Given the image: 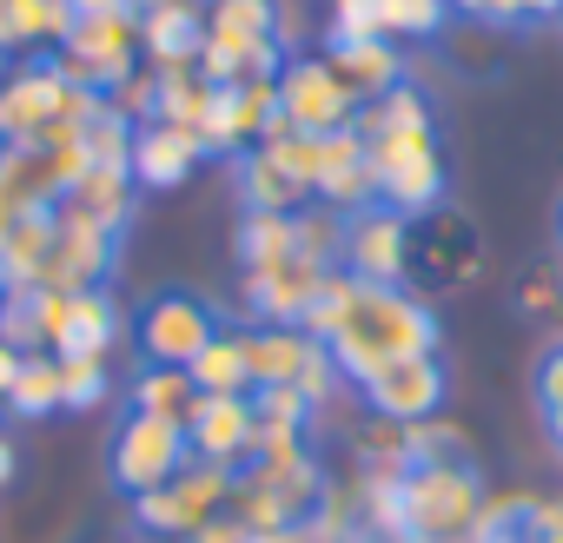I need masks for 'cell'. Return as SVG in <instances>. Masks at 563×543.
Listing matches in <instances>:
<instances>
[{
    "label": "cell",
    "mask_w": 563,
    "mask_h": 543,
    "mask_svg": "<svg viewBox=\"0 0 563 543\" xmlns=\"http://www.w3.org/2000/svg\"><path fill=\"white\" fill-rule=\"evenodd\" d=\"M556 239H563V212H556Z\"/></svg>",
    "instance_id": "681fc988"
},
{
    "label": "cell",
    "mask_w": 563,
    "mask_h": 543,
    "mask_svg": "<svg viewBox=\"0 0 563 543\" xmlns=\"http://www.w3.org/2000/svg\"><path fill=\"white\" fill-rule=\"evenodd\" d=\"M358 398L391 424H431L451 398V372H444L438 352H411V358H391L385 372H372L358 385Z\"/></svg>",
    "instance_id": "8fae6325"
},
{
    "label": "cell",
    "mask_w": 563,
    "mask_h": 543,
    "mask_svg": "<svg viewBox=\"0 0 563 543\" xmlns=\"http://www.w3.org/2000/svg\"><path fill=\"white\" fill-rule=\"evenodd\" d=\"M325 352L339 365V378L358 391L372 372H385L391 358H411V352H438V312L405 292V286H358L345 292V312L339 325L325 332Z\"/></svg>",
    "instance_id": "7a4b0ae2"
},
{
    "label": "cell",
    "mask_w": 563,
    "mask_h": 543,
    "mask_svg": "<svg viewBox=\"0 0 563 543\" xmlns=\"http://www.w3.org/2000/svg\"><path fill=\"white\" fill-rule=\"evenodd\" d=\"M113 252L120 239L74 219V212H54V252H47V272H41V286L34 292H87L100 286L107 272H113Z\"/></svg>",
    "instance_id": "5bb4252c"
},
{
    "label": "cell",
    "mask_w": 563,
    "mask_h": 543,
    "mask_svg": "<svg viewBox=\"0 0 563 543\" xmlns=\"http://www.w3.org/2000/svg\"><path fill=\"white\" fill-rule=\"evenodd\" d=\"M537 405H543V411H556V405H563V345L537 365Z\"/></svg>",
    "instance_id": "ab89813d"
},
{
    "label": "cell",
    "mask_w": 563,
    "mask_h": 543,
    "mask_svg": "<svg viewBox=\"0 0 563 543\" xmlns=\"http://www.w3.org/2000/svg\"><path fill=\"white\" fill-rule=\"evenodd\" d=\"M278 67H286V54H278V0H206L199 74L212 87L278 80Z\"/></svg>",
    "instance_id": "277c9868"
},
{
    "label": "cell",
    "mask_w": 563,
    "mask_h": 543,
    "mask_svg": "<svg viewBox=\"0 0 563 543\" xmlns=\"http://www.w3.org/2000/svg\"><path fill=\"white\" fill-rule=\"evenodd\" d=\"M8 21H14V47L41 54L74 34V0H8Z\"/></svg>",
    "instance_id": "83f0119b"
},
{
    "label": "cell",
    "mask_w": 563,
    "mask_h": 543,
    "mask_svg": "<svg viewBox=\"0 0 563 543\" xmlns=\"http://www.w3.org/2000/svg\"><path fill=\"white\" fill-rule=\"evenodd\" d=\"M206 47V0H173V8H140V67L146 74H186Z\"/></svg>",
    "instance_id": "e0dca14e"
},
{
    "label": "cell",
    "mask_w": 563,
    "mask_h": 543,
    "mask_svg": "<svg viewBox=\"0 0 563 543\" xmlns=\"http://www.w3.org/2000/svg\"><path fill=\"white\" fill-rule=\"evenodd\" d=\"M339 245H345V219L332 206H306L292 212V252L319 272H339Z\"/></svg>",
    "instance_id": "d6a6232c"
},
{
    "label": "cell",
    "mask_w": 563,
    "mask_h": 543,
    "mask_svg": "<svg viewBox=\"0 0 563 543\" xmlns=\"http://www.w3.org/2000/svg\"><path fill=\"white\" fill-rule=\"evenodd\" d=\"M14 372H21V352L0 339V398H8V385H14Z\"/></svg>",
    "instance_id": "ee69618b"
},
{
    "label": "cell",
    "mask_w": 563,
    "mask_h": 543,
    "mask_svg": "<svg viewBox=\"0 0 563 543\" xmlns=\"http://www.w3.org/2000/svg\"><path fill=\"white\" fill-rule=\"evenodd\" d=\"M278 126V80H252V87H212V107H206V153H252L265 146V133Z\"/></svg>",
    "instance_id": "4fadbf2b"
},
{
    "label": "cell",
    "mask_w": 563,
    "mask_h": 543,
    "mask_svg": "<svg viewBox=\"0 0 563 543\" xmlns=\"http://www.w3.org/2000/svg\"><path fill=\"white\" fill-rule=\"evenodd\" d=\"M54 212H60V206L27 212V219L14 225V239L0 245V272H8V292H34V286H41L47 252H54Z\"/></svg>",
    "instance_id": "4316f807"
},
{
    "label": "cell",
    "mask_w": 563,
    "mask_h": 543,
    "mask_svg": "<svg viewBox=\"0 0 563 543\" xmlns=\"http://www.w3.org/2000/svg\"><path fill=\"white\" fill-rule=\"evenodd\" d=\"M14 470H21V451H14V437H8V431H0V490L14 484Z\"/></svg>",
    "instance_id": "b9f144b4"
},
{
    "label": "cell",
    "mask_w": 563,
    "mask_h": 543,
    "mask_svg": "<svg viewBox=\"0 0 563 543\" xmlns=\"http://www.w3.org/2000/svg\"><path fill=\"white\" fill-rule=\"evenodd\" d=\"M391 510L411 536L424 543H451L477 523V477L457 464V457H418L398 490H391Z\"/></svg>",
    "instance_id": "5b68a950"
},
{
    "label": "cell",
    "mask_w": 563,
    "mask_h": 543,
    "mask_svg": "<svg viewBox=\"0 0 563 543\" xmlns=\"http://www.w3.org/2000/svg\"><path fill=\"white\" fill-rule=\"evenodd\" d=\"M319 279H325V272H319V265H306V258L292 252L286 265L239 272V299H245L252 325H299V319H306V306H312V292H319Z\"/></svg>",
    "instance_id": "d6986e66"
},
{
    "label": "cell",
    "mask_w": 563,
    "mask_h": 543,
    "mask_svg": "<svg viewBox=\"0 0 563 543\" xmlns=\"http://www.w3.org/2000/svg\"><path fill=\"white\" fill-rule=\"evenodd\" d=\"M339 272L358 286H405L411 272V219L391 206H365L345 219V245H339Z\"/></svg>",
    "instance_id": "9c48e42d"
},
{
    "label": "cell",
    "mask_w": 563,
    "mask_h": 543,
    "mask_svg": "<svg viewBox=\"0 0 563 543\" xmlns=\"http://www.w3.org/2000/svg\"><path fill=\"white\" fill-rule=\"evenodd\" d=\"M133 8H173V0H133Z\"/></svg>",
    "instance_id": "7dc6e473"
},
{
    "label": "cell",
    "mask_w": 563,
    "mask_h": 543,
    "mask_svg": "<svg viewBox=\"0 0 563 543\" xmlns=\"http://www.w3.org/2000/svg\"><path fill=\"white\" fill-rule=\"evenodd\" d=\"M312 358H319V339L299 332V325H252L245 332V378H252V391H272V385L299 391Z\"/></svg>",
    "instance_id": "ffe728a7"
},
{
    "label": "cell",
    "mask_w": 563,
    "mask_h": 543,
    "mask_svg": "<svg viewBox=\"0 0 563 543\" xmlns=\"http://www.w3.org/2000/svg\"><path fill=\"white\" fill-rule=\"evenodd\" d=\"M543 431H550V444L563 451V405H556V411H543Z\"/></svg>",
    "instance_id": "bcb514c9"
},
{
    "label": "cell",
    "mask_w": 563,
    "mask_h": 543,
    "mask_svg": "<svg viewBox=\"0 0 563 543\" xmlns=\"http://www.w3.org/2000/svg\"><path fill=\"white\" fill-rule=\"evenodd\" d=\"M0 299H8V272H0Z\"/></svg>",
    "instance_id": "c3c4849f"
},
{
    "label": "cell",
    "mask_w": 563,
    "mask_h": 543,
    "mask_svg": "<svg viewBox=\"0 0 563 543\" xmlns=\"http://www.w3.org/2000/svg\"><path fill=\"white\" fill-rule=\"evenodd\" d=\"M54 67L74 87H93V93H113L120 80H133L140 74V8H126V14H80L74 34L54 47Z\"/></svg>",
    "instance_id": "8992f818"
},
{
    "label": "cell",
    "mask_w": 563,
    "mask_h": 543,
    "mask_svg": "<svg viewBox=\"0 0 563 543\" xmlns=\"http://www.w3.org/2000/svg\"><path fill=\"white\" fill-rule=\"evenodd\" d=\"M186 378H192L199 398H252V378H245V332H225V325H219V339L186 365Z\"/></svg>",
    "instance_id": "d4e9b609"
},
{
    "label": "cell",
    "mask_w": 563,
    "mask_h": 543,
    "mask_svg": "<svg viewBox=\"0 0 563 543\" xmlns=\"http://www.w3.org/2000/svg\"><path fill=\"white\" fill-rule=\"evenodd\" d=\"M0 54H21L14 47V21H8V0H0Z\"/></svg>",
    "instance_id": "f6af8a7d"
},
{
    "label": "cell",
    "mask_w": 563,
    "mask_h": 543,
    "mask_svg": "<svg viewBox=\"0 0 563 543\" xmlns=\"http://www.w3.org/2000/svg\"><path fill=\"white\" fill-rule=\"evenodd\" d=\"M239 192H245V212H286V219H292V212L319 206V192H312L306 179H292L265 146L239 153Z\"/></svg>",
    "instance_id": "cb8c5ba5"
},
{
    "label": "cell",
    "mask_w": 563,
    "mask_h": 543,
    "mask_svg": "<svg viewBox=\"0 0 563 543\" xmlns=\"http://www.w3.org/2000/svg\"><path fill=\"white\" fill-rule=\"evenodd\" d=\"M133 206H140V186H133L126 173H107V166H87L80 186L60 199V212H74V219H87V225H100V232H113V239L133 225Z\"/></svg>",
    "instance_id": "603a6c76"
},
{
    "label": "cell",
    "mask_w": 563,
    "mask_h": 543,
    "mask_svg": "<svg viewBox=\"0 0 563 543\" xmlns=\"http://www.w3.org/2000/svg\"><path fill=\"white\" fill-rule=\"evenodd\" d=\"M126 405H133L140 418L186 424V418H192V405H199V391H192V378H186L179 365H140V372H133V385H126Z\"/></svg>",
    "instance_id": "484cf974"
},
{
    "label": "cell",
    "mask_w": 563,
    "mask_h": 543,
    "mask_svg": "<svg viewBox=\"0 0 563 543\" xmlns=\"http://www.w3.org/2000/svg\"><path fill=\"white\" fill-rule=\"evenodd\" d=\"M352 133L365 140V159H372V186H378V206L418 219L444 199V153H438V133H431V100L418 87H391L378 100L358 107Z\"/></svg>",
    "instance_id": "6da1fadb"
},
{
    "label": "cell",
    "mask_w": 563,
    "mask_h": 543,
    "mask_svg": "<svg viewBox=\"0 0 563 543\" xmlns=\"http://www.w3.org/2000/svg\"><path fill=\"white\" fill-rule=\"evenodd\" d=\"M206 107H212V80H206L199 67H186V74H159V107H153V120L199 133V126H206Z\"/></svg>",
    "instance_id": "1f68e13d"
},
{
    "label": "cell",
    "mask_w": 563,
    "mask_h": 543,
    "mask_svg": "<svg viewBox=\"0 0 563 543\" xmlns=\"http://www.w3.org/2000/svg\"><path fill=\"white\" fill-rule=\"evenodd\" d=\"M120 306L107 286H87V292H60V319H54V339L47 352L54 358H113L120 345Z\"/></svg>",
    "instance_id": "ac0fdd59"
},
{
    "label": "cell",
    "mask_w": 563,
    "mask_h": 543,
    "mask_svg": "<svg viewBox=\"0 0 563 543\" xmlns=\"http://www.w3.org/2000/svg\"><path fill=\"white\" fill-rule=\"evenodd\" d=\"M27 212H47V206H34V199H27V186L14 179V166H8V153H0V245H8V239H14V225H21Z\"/></svg>",
    "instance_id": "8d00e7d4"
},
{
    "label": "cell",
    "mask_w": 563,
    "mask_h": 543,
    "mask_svg": "<svg viewBox=\"0 0 563 543\" xmlns=\"http://www.w3.org/2000/svg\"><path fill=\"white\" fill-rule=\"evenodd\" d=\"M319 206H332L339 219L378 206V186H372V159H365V140L345 126V133H325V179H319Z\"/></svg>",
    "instance_id": "7402d4cb"
},
{
    "label": "cell",
    "mask_w": 563,
    "mask_h": 543,
    "mask_svg": "<svg viewBox=\"0 0 563 543\" xmlns=\"http://www.w3.org/2000/svg\"><path fill=\"white\" fill-rule=\"evenodd\" d=\"M126 8H133V0H74V21L80 14H126Z\"/></svg>",
    "instance_id": "7bdbcfd3"
},
{
    "label": "cell",
    "mask_w": 563,
    "mask_h": 543,
    "mask_svg": "<svg viewBox=\"0 0 563 543\" xmlns=\"http://www.w3.org/2000/svg\"><path fill=\"white\" fill-rule=\"evenodd\" d=\"M451 14H471V21H490V27H504V0H444Z\"/></svg>",
    "instance_id": "60d3db41"
},
{
    "label": "cell",
    "mask_w": 563,
    "mask_h": 543,
    "mask_svg": "<svg viewBox=\"0 0 563 543\" xmlns=\"http://www.w3.org/2000/svg\"><path fill=\"white\" fill-rule=\"evenodd\" d=\"M212 339H219V319H212V306L192 299V292H159V299H146V312L133 319L140 365H179V372H186Z\"/></svg>",
    "instance_id": "ba28073f"
},
{
    "label": "cell",
    "mask_w": 563,
    "mask_h": 543,
    "mask_svg": "<svg viewBox=\"0 0 563 543\" xmlns=\"http://www.w3.org/2000/svg\"><path fill=\"white\" fill-rule=\"evenodd\" d=\"M556 34H563V14H556Z\"/></svg>",
    "instance_id": "f907efd6"
},
{
    "label": "cell",
    "mask_w": 563,
    "mask_h": 543,
    "mask_svg": "<svg viewBox=\"0 0 563 543\" xmlns=\"http://www.w3.org/2000/svg\"><path fill=\"white\" fill-rule=\"evenodd\" d=\"M325 67L339 74V87L365 107L391 87H405V54L391 41H325Z\"/></svg>",
    "instance_id": "44dd1931"
},
{
    "label": "cell",
    "mask_w": 563,
    "mask_h": 543,
    "mask_svg": "<svg viewBox=\"0 0 563 543\" xmlns=\"http://www.w3.org/2000/svg\"><path fill=\"white\" fill-rule=\"evenodd\" d=\"M325 41H378L372 0H332V27H325Z\"/></svg>",
    "instance_id": "74e56055"
},
{
    "label": "cell",
    "mask_w": 563,
    "mask_h": 543,
    "mask_svg": "<svg viewBox=\"0 0 563 543\" xmlns=\"http://www.w3.org/2000/svg\"><path fill=\"white\" fill-rule=\"evenodd\" d=\"M0 339H8L21 358L47 352V339H41V292H8L0 299Z\"/></svg>",
    "instance_id": "d590c367"
},
{
    "label": "cell",
    "mask_w": 563,
    "mask_h": 543,
    "mask_svg": "<svg viewBox=\"0 0 563 543\" xmlns=\"http://www.w3.org/2000/svg\"><path fill=\"white\" fill-rule=\"evenodd\" d=\"M556 14H563V0H504V27H556Z\"/></svg>",
    "instance_id": "f35d334b"
},
{
    "label": "cell",
    "mask_w": 563,
    "mask_h": 543,
    "mask_svg": "<svg viewBox=\"0 0 563 543\" xmlns=\"http://www.w3.org/2000/svg\"><path fill=\"white\" fill-rule=\"evenodd\" d=\"M232 470H219V464H186L173 484H159V490H146V497H133L140 503V523L146 530H159V536H199L219 510H232Z\"/></svg>",
    "instance_id": "52a82bcc"
},
{
    "label": "cell",
    "mask_w": 563,
    "mask_h": 543,
    "mask_svg": "<svg viewBox=\"0 0 563 543\" xmlns=\"http://www.w3.org/2000/svg\"><path fill=\"white\" fill-rule=\"evenodd\" d=\"M80 146H87V166H107V173H126V153H133V120L113 113L107 100L93 107V120L80 126ZM133 179V173H126Z\"/></svg>",
    "instance_id": "836d02e7"
},
{
    "label": "cell",
    "mask_w": 563,
    "mask_h": 543,
    "mask_svg": "<svg viewBox=\"0 0 563 543\" xmlns=\"http://www.w3.org/2000/svg\"><path fill=\"white\" fill-rule=\"evenodd\" d=\"M252 431H258L252 398H199L192 418H186L192 457H199V464H219V470H232V477L252 464Z\"/></svg>",
    "instance_id": "2e32d148"
},
{
    "label": "cell",
    "mask_w": 563,
    "mask_h": 543,
    "mask_svg": "<svg viewBox=\"0 0 563 543\" xmlns=\"http://www.w3.org/2000/svg\"><path fill=\"white\" fill-rule=\"evenodd\" d=\"M192 464V444H186V424H166V418H140L126 411L120 437H113V484L146 497L159 484H173L179 470Z\"/></svg>",
    "instance_id": "30bf717a"
},
{
    "label": "cell",
    "mask_w": 563,
    "mask_h": 543,
    "mask_svg": "<svg viewBox=\"0 0 563 543\" xmlns=\"http://www.w3.org/2000/svg\"><path fill=\"white\" fill-rule=\"evenodd\" d=\"M292 258V219L286 212H245L239 219V272H265Z\"/></svg>",
    "instance_id": "f546056e"
},
{
    "label": "cell",
    "mask_w": 563,
    "mask_h": 543,
    "mask_svg": "<svg viewBox=\"0 0 563 543\" xmlns=\"http://www.w3.org/2000/svg\"><path fill=\"white\" fill-rule=\"evenodd\" d=\"M54 365H60V411H93V405H107V391H113L107 358H54Z\"/></svg>",
    "instance_id": "e575fe53"
},
{
    "label": "cell",
    "mask_w": 563,
    "mask_h": 543,
    "mask_svg": "<svg viewBox=\"0 0 563 543\" xmlns=\"http://www.w3.org/2000/svg\"><path fill=\"white\" fill-rule=\"evenodd\" d=\"M8 405L14 418H47V411H60V365H54V352H34V358H21V372H14V385H8Z\"/></svg>",
    "instance_id": "4dcf8cb0"
},
{
    "label": "cell",
    "mask_w": 563,
    "mask_h": 543,
    "mask_svg": "<svg viewBox=\"0 0 563 543\" xmlns=\"http://www.w3.org/2000/svg\"><path fill=\"white\" fill-rule=\"evenodd\" d=\"M100 100L107 93L74 87L54 67V54H34V60H21L8 80H0V146H47L60 133H80Z\"/></svg>",
    "instance_id": "3957f363"
},
{
    "label": "cell",
    "mask_w": 563,
    "mask_h": 543,
    "mask_svg": "<svg viewBox=\"0 0 563 543\" xmlns=\"http://www.w3.org/2000/svg\"><path fill=\"white\" fill-rule=\"evenodd\" d=\"M372 21H378V41L405 47V41H431V34H444L451 8H444V0H372Z\"/></svg>",
    "instance_id": "f1b7e54d"
},
{
    "label": "cell",
    "mask_w": 563,
    "mask_h": 543,
    "mask_svg": "<svg viewBox=\"0 0 563 543\" xmlns=\"http://www.w3.org/2000/svg\"><path fill=\"white\" fill-rule=\"evenodd\" d=\"M199 159H206V140H199V133L166 126V120H140V126H133L126 173H133L140 192H173V186H186Z\"/></svg>",
    "instance_id": "9a60e30c"
},
{
    "label": "cell",
    "mask_w": 563,
    "mask_h": 543,
    "mask_svg": "<svg viewBox=\"0 0 563 543\" xmlns=\"http://www.w3.org/2000/svg\"><path fill=\"white\" fill-rule=\"evenodd\" d=\"M278 120L292 133H345L358 120V100L339 87V74L312 54V60H286L278 67Z\"/></svg>",
    "instance_id": "7c38bea8"
}]
</instances>
